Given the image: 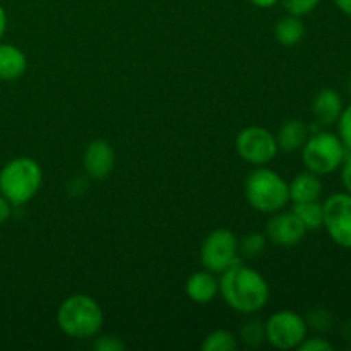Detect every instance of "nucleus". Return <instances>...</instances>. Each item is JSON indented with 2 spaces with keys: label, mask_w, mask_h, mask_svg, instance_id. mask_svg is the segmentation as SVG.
<instances>
[{
  "label": "nucleus",
  "mask_w": 351,
  "mask_h": 351,
  "mask_svg": "<svg viewBox=\"0 0 351 351\" xmlns=\"http://www.w3.org/2000/svg\"><path fill=\"white\" fill-rule=\"evenodd\" d=\"M219 295L232 311L252 315L269 302V285L256 269L237 263L219 274Z\"/></svg>",
  "instance_id": "1"
},
{
  "label": "nucleus",
  "mask_w": 351,
  "mask_h": 351,
  "mask_svg": "<svg viewBox=\"0 0 351 351\" xmlns=\"http://www.w3.org/2000/svg\"><path fill=\"white\" fill-rule=\"evenodd\" d=\"M105 315L98 302L89 295H71L57 311V324L69 338H95L103 328Z\"/></svg>",
  "instance_id": "2"
},
{
  "label": "nucleus",
  "mask_w": 351,
  "mask_h": 351,
  "mask_svg": "<svg viewBox=\"0 0 351 351\" xmlns=\"http://www.w3.org/2000/svg\"><path fill=\"white\" fill-rule=\"evenodd\" d=\"M43 182V170L33 158L10 160L0 170V194L12 206H24L38 194Z\"/></svg>",
  "instance_id": "3"
},
{
  "label": "nucleus",
  "mask_w": 351,
  "mask_h": 351,
  "mask_svg": "<svg viewBox=\"0 0 351 351\" xmlns=\"http://www.w3.org/2000/svg\"><path fill=\"white\" fill-rule=\"evenodd\" d=\"M245 199L256 211L273 215L290 202L288 182L269 168H257L247 177Z\"/></svg>",
  "instance_id": "4"
},
{
  "label": "nucleus",
  "mask_w": 351,
  "mask_h": 351,
  "mask_svg": "<svg viewBox=\"0 0 351 351\" xmlns=\"http://www.w3.org/2000/svg\"><path fill=\"white\" fill-rule=\"evenodd\" d=\"M346 156V147L338 134L322 132L308 137L302 147V160L305 168L315 175H329L341 167Z\"/></svg>",
  "instance_id": "5"
},
{
  "label": "nucleus",
  "mask_w": 351,
  "mask_h": 351,
  "mask_svg": "<svg viewBox=\"0 0 351 351\" xmlns=\"http://www.w3.org/2000/svg\"><path fill=\"white\" fill-rule=\"evenodd\" d=\"M239 239L226 228L209 233L201 245V263L204 269L221 274L239 261Z\"/></svg>",
  "instance_id": "6"
},
{
  "label": "nucleus",
  "mask_w": 351,
  "mask_h": 351,
  "mask_svg": "<svg viewBox=\"0 0 351 351\" xmlns=\"http://www.w3.org/2000/svg\"><path fill=\"white\" fill-rule=\"evenodd\" d=\"M235 149L243 161L254 167L271 163L280 151L274 134L259 125H250L240 130L235 139Z\"/></svg>",
  "instance_id": "7"
},
{
  "label": "nucleus",
  "mask_w": 351,
  "mask_h": 351,
  "mask_svg": "<svg viewBox=\"0 0 351 351\" xmlns=\"http://www.w3.org/2000/svg\"><path fill=\"white\" fill-rule=\"evenodd\" d=\"M266 341L278 350H295L307 338V322L293 311H278L264 322Z\"/></svg>",
  "instance_id": "8"
},
{
  "label": "nucleus",
  "mask_w": 351,
  "mask_h": 351,
  "mask_svg": "<svg viewBox=\"0 0 351 351\" xmlns=\"http://www.w3.org/2000/svg\"><path fill=\"white\" fill-rule=\"evenodd\" d=\"M324 228L336 245L351 249V194L338 192L322 202Z\"/></svg>",
  "instance_id": "9"
},
{
  "label": "nucleus",
  "mask_w": 351,
  "mask_h": 351,
  "mask_svg": "<svg viewBox=\"0 0 351 351\" xmlns=\"http://www.w3.org/2000/svg\"><path fill=\"white\" fill-rule=\"evenodd\" d=\"M264 233L267 237V242H271L273 245L291 249L304 240L307 230L302 225L300 219L295 216L293 211L281 209V211L273 213V216L267 219Z\"/></svg>",
  "instance_id": "10"
},
{
  "label": "nucleus",
  "mask_w": 351,
  "mask_h": 351,
  "mask_svg": "<svg viewBox=\"0 0 351 351\" xmlns=\"http://www.w3.org/2000/svg\"><path fill=\"white\" fill-rule=\"evenodd\" d=\"M82 167L93 180H105L115 168V151L105 139H95L86 146Z\"/></svg>",
  "instance_id": "11"
},
{
  "label": "nucleus",
  "mask_w": 351,
  "mask_h": 351,
  "mask_svg": "<svg viewBox=\"0 0 351 351\" xmlns=\"http://www.w3.org/2000/svg\"><path fill=\"white\" fill-rule=\"evenodd\" d=\"M185 293L194 304H209L219 295V278L208 269L197 271L185 281Z\"/></svg>",
  "instance_id": "12"
},
{
  "label": "nucleus",
  "mask_w": 351,
  "mask_h": 351,
  "mask_svg": "<svg viewBox=\"0 0 351 351\" xmlns=\"http://www.w3.org/2000/svg\"><path fill=\"white\" fill-rule=\"evenodd\" d=\"M343 108L345 105H343L341 95L331 88L321 89L312 101V113H314L315 120L324 127L338 122Z\"/></svg>",
  "instance_id": "13"
},
{
  "label": "nucleus",
  "mask_w": 351,
  "mask_h": 351,
  "mask_svg": "<svg viewBox=\"0 0 351 351\" xmlns=\"http://www.w3.org/2000/svg\"><path fill=\"white\" fill-rule=\"evenodd\" d=\"M288 192H290V202H308L319 201L322 194V182L319 175L312 171H302L295 175L293 180L288 184Z\"/></svg>",
  "instance_id": "14"
},
{
  "label": "nucleus",
  "mask_w": 351,
  "mask_h": 351,
  "mask_svg": "<svg viewBox=\"0 0 351 351\" xmlns=\"http://www.w3.org/2000/svg\"><path fill=\"white\" fill-rule=\"evenodd\" d=\"M27 69V58L21 48L0 43V81H17Z\"/></svg>",
  "instance_id": "15"
},
{
  "label": "nucleus",
  "mask_w": 351,
  "mask_h": 351,
  "mask_svg": "<svg viewBox=\"0 0 351 351\" xmlns=\"http://www.w3.org/2000/svg\"><path fill=\"white\" fill-rule=\"evenodd\" d=\"M278 149L285 153H295L302 149L308 139V127L302 120L291 119L280 127L276 136Z\"/></svg>",
  "instance_id": "16"
},
{
  "label": "nucleus",
  "mask_w": 351,
  "mask_h": 351,
  "mask_svg": "<svg viewBox=\"0 0 351 351\" xmlns=\"http://www.w3.org/2000/svg\"><path fill=\"white\" fill-rule=\"evenodd\" d=\"M274 36L278 43L283 47H295L300 43L305 36V26L300 17L288 14L287 17H281L274 27Z\"/></svg>",
  "instance_id": "17"
},
{
  "label": "nucleus",
  "mask_w": 351,
  "mask_h": 351,
  "mask_svg": "<svg viewBox=\"0 0 351 351\" xmlns=\"http://www.w3.org/2000/svg\"><path fill=\"white\" fill-rule=\"evenodd\" d=\"M291 211L300 219L307 232H315V230L322 228V225H324V208H322V202H297V204H293Z\"/></svg>",
  "instance_id": "18"
},
{
  "label": "nucleus",
  "mask_w": 351,
  "mask_h": 351,
  "mask_svg": "<svg viewBox=\"0 0 351 351\" xmlns=\"http://www.w3.org/2000/svg\"><path fill=\"white\" fill-rule=\"evenodd\" d=\"M267 247L266 233L250 232L239 240V254L245 259H259Z\"/></svg>",
  "instance_id": "19"
},
{
  "label": "nucleus",
  "mask_w": 351,
  "mask_h": 351,
  "mask_svg": "<svg viewBox=\"0 0 351 351\" xmlns=\"http://www.w3.org/2000/svg\"><path fill=\"white\" fill-rule=\"evenodd\" d=\"M204 351H235L239 348V341L235 336L225 329H216L206 336L201 346Z\"/></svg>",
  "instance_id": "20"
},
{
  "label": "nucleus",
  "mask_w": 351,
  "mask_h": 351,
  "mask_svg": "<svg viewBox=\"0 0 351 351\" xmlns=\"http://www.w3.org/2000/svg\"><path fill=\"white\" fill-rule=\"evenodd\" d=\"M240 338L245 345L249 346H261L266 341V328H264V322L259 319H250L240 329Z\"/></svg>",
  "instance_id": "21"
},
{
  "label": "nucleus",
  "mask_w": 351,
  "mask_h": 351,
  "mask_svg": "<svg viewBox=\"0 0 351 351\" xmlns=\"http://www.w3.org/2000/svg\"><path fill=\"white\" fill-rule=\"evenodd\" d=\"M283 3L285 10L291 16H297V17H304L307 14L314 12L315 9L319 7L321 0H280Z\"/></svg>",
  "instance_id": "22"
},
{
  "label": "nucleus",
  "mask_w": 351,
  "mask_h": 351,
  "mask_svg": "<svg viewBox=\"0 0 351 351\" xmlns=\"http://www.w3.org/2000/svg\"><path fill=\"white\" fill-rule=\"evenodd\" d=\"M338 136L341 143L345 144L346 151H351V105L343 108L341 115L338 119Z\"/></svg>",
  "instance_id": "23"
},
{
  "label": "nucleus",
  "mask_w": 351,
  "mask_h": 351,
  "mask_svg": "<svg viewBox=\"0 0 351 351\" xmlns=\"http://www.w3.org/2000/svg\"><path fill=\"white\" fill-rule=\"evenodd\" d=\"M127 348L125 343L120 336L115 335H103L95 341L96 351H123Z\"/></svg>",
  "instance_id": "24"
},
{
  "label": "nucleus",
  "mask_w": 351,
  "mask_h": 351,
  "mask_svg": "<svg viewBox=\"0 0 351 351\" xmlns=\"http://www.w3.org/2000/svg\"><path fill=\"white\" fill-rule=\"evenodd\" d=\"M297 350H300V351H332L335 350V346H332L331 343L324 338H305L304 341L298 345Z\"/></svg>",
  "instance_id": "25"
},
{
  "label": "nucleus",
  "mask_w": 351,
  "mask_h": 351,
  "mask_svg": "<svg viewBox=\"0 0 351 351\" xmlns=\"http://www.w3.org/2000/svg\"><path fill=\"white\" fill-rule=\"evenodd\" d=\"M341 184L345 191L351 194V151H346V156L341 163Z\"/></svg>",
  "instance_id": "26"
},
{
  "label": "nucleus",
  "mask_w": 351,
  "mask_h": 351,
  "mask_svg": "<svg viewBox=\"0 0 351 351\" xmlns=\"http://www.w3.org/2000/svg\"><path fill=\"white\" fill-rule=\"evenodd\" d=\"M12 208L14 206L10 204L2 194H0V225H3V223L10 218V215H12Z\"/></svg>",
  "instance_id": "27"
},
{
  "label": "nucleus",
  "mask_w": 351,
  "mask_h": 351,
  "mask_svg": "<svg viewBox=\"0 0 351 351\" xmlns=\"http://www.w3.org/2000/svg\"><path fill=\"white\" fill-rule=\"evenodd\" d=\"M249 2L252 3V5L259 7V9H269V7L276 5L280 0H249Z\"/></svg>",
  "instance_id": "28"
},
{
  "label": "nucleus",
  "mask_w": 351,
  "mask_h": 351,
  "mask_svg": "<svg viewBox=\"0 0 351 351\" xmlns=\"http://www.w3.org/2000/svg\"><path fill=\"white\" fill-rule=\"evenodd\" d=\"M335 5L346 16H351V0H335Z\"/></svg>",
  "instance_id": "29"
},
{
  "label": "nucleus",
  "mask_w": 351,
  "mask_h": 351,
  "mask_svg": "<svg viewBox=\"0 0 351 351\" xmlns=\"http://www.w3.org/2000/svg\"><path fill=\"white\" fill-rule=\"evenodd\" d=\"M5 29H7V14H5V9L0 5V40H2L3 34H5Z\"/></svg>",
  "instance_id": "30"
}]
</instances>
